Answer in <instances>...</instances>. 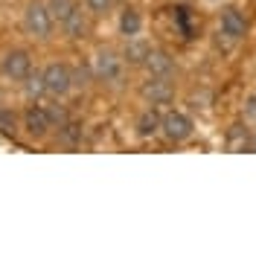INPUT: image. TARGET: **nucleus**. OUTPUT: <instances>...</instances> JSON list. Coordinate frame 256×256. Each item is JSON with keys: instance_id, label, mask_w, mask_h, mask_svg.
I'll list each match as a JSON object with an SVG mask.
<instances>
[{"instance_id": "nucleus-1", "label": "nucleus", "mask_w": 256, "mask_h": 256, "mask_svg": "<svg viewBox=\"0 0 256 256\" xmlns=\"http://www.w3.org/2000/svg\"><path fill=\"white\" fill-rule=\"evenodd\" d=\"M24 30H26V35L38 38V41H47L50 35H52L56 20H52V15H50L47 3L32 0L30 6H26V12H24Z\"/></svg>"}, {"instance_id": "nucleus-2", "label": "nucleus", "mask_w": 256, "mask_h": 256, "mask_svg": "<svg viewBox=\"0 0 256 256\" xmlns=\"http://www.w3.org/2000/svg\"><path fill=\"white\" fill-rule=\"evenodd\" d=\"M41 76H44V90H47V96H52V99H64V96L73 90V84H76V82H73V70L62 62L47 64V67L41 70Z\"/></svg>"}, {"instance_id": "nucleus-3", "label": "nucleus", "mask_w": 256, "mask_h": 256, "mask_svg": "<svg viewBox=\"0 0 256 256\" xmlns=\"http://www.w3.org/2000/svg\"><path fill=\"white\" fill-rule=\"evenodd\" d=\"M160 134L169 143H186L195 134V122H192L190 114H184V111H166L163 120H160Z\"/></svg>"}, {"instance_id": "nucleus-4", "label": "nucleus", "mask_w": 256, "mask_h": 256, "mask_svg": "<svg viewBox=\"0 0 256 256\" xmlns=\"http://www.w3.org/2000/svg\"><path fill=\"white\" fill-rule=\"evenodd\" d=\"M122 56H116L114 50H99L94 58V76L96 82H105V84H116V82L122 79Z\"/></svg>"}, {"instance_id": "nucleus-5", "label": "nucleus", "mask_w": 256, "mask_h": 256, "mask_svg": "<svg viewBox=\"0 0 256 256\" xmlns=\"http://www.w3.org/2000/svg\"><path fill=\"white\" fill-rule=\"evenodd\" d=\"M0 73L9 82H24L32 73V56L26 50H9L0 58Z\"/></svg>"}, {"instance_id": "nucleus-6", "label": "nucleus", "mask_w": 256, "mask_h": 256, "mask_svg": "<svg viewBox=\"0 0 256 256\" xmlns=\"http://www.w3.org/2000/svg\"><path fill=\"white\" fill-rule=\"evenodd\" d=\"M140 96H143L146 105L152 108H163V105H172L175 102V88L169 79H158V76H148V82H143L140 88Z\"/></svg>"}, {"instance_id": "nucleus-7", "label": "nucleus", "mask_w": 256, "mask_h": 256, "mask_svg": "<svg viewBox=\"0 0 256 256\" xmlns=\"http://www.w3.org/2000/svg\"><path fill=\"white\" fill-rule=\"evenodd\" d=\"M20 128L30 134L32 140H44L50 131H52L50 116H47V108H44V105H38V102L26 105V111H24V116H20Z\"/></svg>"}, {"instance_id": "nucleus-8", "label": "nucleus", "mask_w": 256, "mask_h": 256, "mask_svg": "<svg viewBox=\"0 0 256 256\" xmlns=\"http://www.w3.org/2000/svg\"><path fill=\"white\" fill-rule=\"evenodd\" d=\"M218 35H224L227 41H242L248 35V18L239 6H227L218 15Z\"/></svg>"}, {"instance_id": "nucleus-9", "label": "nucleus", "mask_w": 256, "mask_h": 256, "mask_svg": "<svg viewBox=\"0 0 256 256\" xmlns=\"http://www.w3.org/2000/svg\"><path fill=\"white\" fill-rule=\"evenodd\" d=\"M146 73L148 76H158V79H172L175 76V58L166 52V50H152L148 56H146Z\"/></svg>"}, {"instance_id": "nucleus-10", "label": "nucleus", "mask_w": 256, "mask_h": 256, "mask_svg": "<svg viewBox=\"0 0 256 256\" xmlns=\"http://www.w3.org/2000/svg\"><path fill=\"white\" fill-rule=\"evenodd\" d=\"M160 120H163L160 108H152V105H148V108L137 116V122H134V128H137V137H143V140L158 137V134H160Z\"/></svg>"}, {"instance_id": "nucleus-11", "label": "nucleus", "mask_w": 256, "mask_h": 256, "mask_svg": "<svg viewBox=\"0 0 256 256\" xmlns=\"http://www.w3.org/2000/svg\"><path fill=\"white\" fill-rule=\"evenodd\" d=\"M148 52H152L148 41H143L140 35H134V38H128L126 50H122V62L131 64V67H143V62H146Z\"/></svg>"}, {"instance_id": "nucleus-12", "label": "nucleus", "mask_w": 256, "mask_h": 256, "mask_svg": "<svg viewBox=\"0 0 256 256\" xmlns=\"http://www.w3.org/2000/svg\"><path fill=\"white\" fill-rule=\"evenodd\" d=\"M64 35L70 38V41H79V38H84V32H88V18H84V12H82L79 6L70 12V18L62 24Z\"/></svg>"}, {"instance_id": "nucleus-13", "label": "nucleus", "mask_w": 256, "mask_h": 256, "mask_svg": "<svg viewBox=\"0 0 256 256\" xmlns=\"http://www.w3.org/2000/svg\"><path fill=\"white\" fill-rule=\"evenodd\" d=\"M56 131H58V143L67 146V148H73V146L82 143V122H76V120H64V122H58L56 126Z\"/></svg>"}, {"instance_id": "nucleus-14", "label": "nucleus", "mask_w": 256, "mask_h": 256, "mask_svg": "<svg viewBox=\"0 0 256 256\" xmlns=\"http://www.w3.org/2000/svg\"><path fill=\"white\" fill-rule=\"evenodd\" d=\"M140 30H143V18H140V12L131 9V6H126V9L120 12V35L134 38V35H140Z\"/></svg>"}, {"instance_id": "nucleus-15", "label": "nucleus", "mask_w": 256, "mask_h": 256, "mask_svg": "<svg viewBox=\"0 0 256 256\" xmlns=\"http://www.w3.org/2000/svg\"><path fill=\"white\" fill-rule=\"evenodd\" d=\"M20 84H24V94L30 96L32 102H38L41 96H47V90H44V76H41L38 70H35V73H30V76L20 82Z\"/></svg>"}, {"instance_id": "nucleus-16", "label": "nucleus", "mask_w": 256, "mask_h": 256, "mask_svg": "<svg viewBox=\"0 0 256 256\" xmlns=\"http://www.w3.org/2000/svg\"><path fill=\"white\" fill-rule=\"evenodd\" d=\"M47 9H50V15H52V20L62 26L64 20L70 18V12L76 9V0H47Z\"/></svg>"}, {"instance_id": "nucleus-17", "label": "nucleus", "mask_w": 256, "mask_h": 256, "mask_svg": "<svg viewBox=\"0 0 256 256\" xmlns=\"http://www.w3.org/2000/svg\"><path fill=\"white\" fill-rule=\"evenodd\" d=\"M0 134L3 137H15L18 134V116L12 108H6V105H0Z\"/></svg>"}, {"instance_id": "nucleus-18", "label": "nucleus", "mask_w": 256, "mask_h": 256, "mask_svg": "<svg viewBox=\"0 0 256 256\" xmlns=\"http://www.w3.org/2000/svg\"><path fill=\"white\" fill-rule=\"evenodd\" d=\"M84 6L90 15H105V12H111L114 0H84Z\"/></svg>"}, {"instance_id": "nucleus-19", "label": "nucleus", "mask_w": 256, "mask_h": 256, "mask_svg": "<svg viewBox=\"0 0 256 256\" xmlns=\"http://www.w3.org/2000/svg\"><path fill=\"white\" fill-rule=\"evenodd\" d=\"M44 108H47V105H44ZM47 116H50V126H52V128L58 126V122H64V120H67L64 108H58V105H50V108H47Z\"/></svg>"}, {"instance_id": "nucleus-20", "label": "nucleus", "mask_w": 256, "mask_h": 256, "mask_svg": "<svg viewBox=\"0 0 256 256\" xmlns=\"http://www.w3.org/2000/svg\"><path fill=\"white\" fill-rule=\"evenodd\" d=\"M248 114H250V116H256V96L248 102Z\"/></svg>"}, {"instance_id": "nucleus-21", "label": "nucleus", "mask_w": 256, "mask_h": 256, "mask_svg": "<svg viewBox=\"0 0 256 256\" xmlns=\"http://www.w3.org/2000/svg\"><path fill=\"white\" fill-rule=\"evenodd\" d=\"M210 3H216V0H210Z\"/></svg>"}]
</instances>
